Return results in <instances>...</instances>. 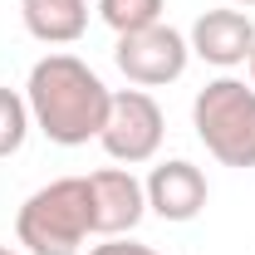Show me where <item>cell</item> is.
Masks as SVG:
<instances>
[{"label": "cell", "instance_id": "3957f363", "mask_svg": "<svg viewBox=\"0 0 255 255\" xmlns=\"http://www.w3.org/2000/svg\"><path fill=\"white\" fill-rule=\"evenodd\" d=\"M196 137L226 167H255V89L241 79H216L191 103Z\"/></svg>", "mask_w": 255, "mask_h": 255}, {"label": "cell", "instance_id": "277c9868", "mask_svg": "<svg viewBox=\"0 0 255 255\" xmlns=\"http://www.w3.org/2000/svg\"><path fill=\"white\" fill-rule=\"evenodd\" d=\"M98 142L108 147V157L118 162H147L162 142V108L152 94L142 89H123V94L108 98V118Z\"/></svg>", "mask_w": 255, "mask_h": 255}, {"label": "cell", "instance_id": "ba28073f", "mask_svg": "<svg viewBox=\"0 0 255 255\" xmlns=\"http://www.w3.org/2000/svg\"><path fill=\"white\" fill-rule=\"evenodd\" d=\"M191 49L206 64H246L255 49V25L241 15V10H206L196 25H191Z\"/></svg>", "mask_w": 255, "mask_h": 255}, {"label": "cell", "instance_id": "9a60e30c", "mask_svg": "<svg viewBox=\"0 0 255 255\" xmlns=\"http://www.w3.org/2000/svg\"><path fill=\"white\" fill-rule=\"evenodd\" d=\"M241 5H255V0H241Z\"/></svg>", "mask_w": 255, "mask_h": 255}, {"label": "cell", "instance_id": "5b68a950", "mask_svg": "<svg viewBox=\"0 0 255 255\" xmlns=\"http://www.w3.org/2000/svg\"><path fill=\"white\" fill-rule=\"evenodd\" d=\"M113 59L132 84L152 89V84H172L182 69H187V39L172 30V25H147V30H132V34H118V49Z\"/></svg>", "mask_w": 255, "mask_h": 255}, {"label": "cell", "instance_id": "9c48e42d", "mask_svg": "<svg viewBox=\"0 0 255 255\" xmlns=\"http://www.w3.org/2000/svg\"><path fill=\"white\" fill-rule=\"evenodd\" d=\"M25 25L49 44H69L89 25V5L84 0H25Z\"/></svg>", "mask_w": 255, "mask_h": 255}, {"label": "cell", "instance_id": "4fadbf2b", "mask_svg": "<svg viewBox=\"0 0 255 255\" xmlns=\"http://www.w3.org/2000/svg\"><path fill=\"white\" fill-rule=\"evenodd\" d=\"M246 64H251V79H255V49H251V59H246Z\"/></svg>", "mask_w": 255, "mask_h": 255}, {"label": "cell", "instance_id": "5bb4252c", "mask_svg": "<svg viewBox=\"0 0 255 255\" xmlns=\"http://www.w3.org/2000/svg\"><path fill=\"white\" fill-rule=\"evenodd\" d=\"M0 255H15V251H10V246H0Z\"/></svg>", "mask_w": 255, "mask_h": 255}, {"label": "cell", "instance_id": "8992f818", "mask_svg": "<svg viewBox=\"0 0 255 255\" xmlns=\"http://www.w3.org/2000/svg\"><path fill=\"white\" fill-rule=\"evenodd\" d=\"M142 206H147V191L132 182V172H94L89 177V231L94 236H123L142 221Z\"/></svg>", "mask_w": 255, "mask_h": 255}, {"label": "cell", "instance_id": "30bf717a", "mask_svg": "<svg viewBox=\"0 0 255 255\" xmlns=\"http://www.w3.org/2000/svg\"><path fill=\"white\" fill-rule=\"evenodd\" d=\"M98 15L118 34H132V30H147V25L162 20V0H98Z\"/></svg>", "mask_w": 255, "mask_h": 255}, {"label": "cell", "instance_id": "7a4b0ae2", "mask_svg": "<svg viewBox=\"0 0 255 255\" xmlns=\"http://www.w3.org/2000/svg\"><path fill=\"white\" fill-rule=\"evenodd\" d=\"M20 246L34 255H74L89 231V177H59L39 187L15 216Z\"/></svg>", "mask_w": 255, "mask_h": 255}, {"label": "cell", "instance_id": "7c38bea8", "mask_svg": "<svg viewBox=\"0 0 255 255\" xmlns=\"http://www.w3.org/2000/svg\"><path fill=\"white\" fill-rule=\"evenodd\" d=\"M89 255H157L152 246H137V241H108V246H94Z\"/></svg>", "mask_w": 255, "mask_h": 255}, {"label": "cell", "instance_id": "8fae6325", "mask_svg": "<svg viewBox=\"0 0 255 255\" xmlns=\"http://www.w3.org/2000/svg\"><path fill=\"white\" fill-rule=\"evenodd\" d=\"M25 128H30V108L15 89H0V157H10L20 142H25Z\"/></svg>", "mask_w": 255, "mask_h": 255}, {"label": "cell", "instance_id": "52a82bcc", "mask_svg": "<svg viewBox=\"0 0 255 255\" xmlns=\"http://www.w3.org/2000/svg\"><path fill=\"white\" fill-rule=\"evenodd\" d=\"M142 191H147V206L162 221H191L206 206V177H201V167H191L182 157L152 167V177H147Z\"/></svg>", "mask_w": 255, "mask_h": 255}, {"label": "cell", "instance_id": "6da1fadb", "mask_svg": "<svg viewBox=\"0 0 255 255\" xmlns=\"http://www.w3.org/2000/svg\"><path fill=\"white\" fill-rule=\"evenodd\" d=\"M108 98L113 94L103 89V79L74 54H49L30 69V113L49 142L79 147L98 137L108 118Z\"/></svg>", "mask_w": 255, "mask_h": 255}]
</instances>
